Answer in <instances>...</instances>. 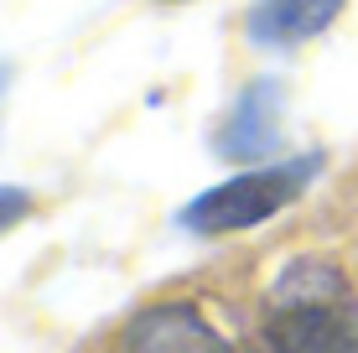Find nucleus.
Returning <instances> with one entry per match:
<instances>
[{
    "mask_svg": "<svg viewBox=\"0 0 358 353\" xmlns=\"http://www.w3.org/2000/svg\"><path fill=\"white\" fill-rule=\"evenodd\" d=\"M120 353H234V343L197 307L162 301V307L135 312V322L120 338Z\"/></svg>",
    "mask_w": 358,
    "mask_h": 353,
    "instance_id": "nucleus-4",
    "label": "nucleus"
},
{
    "mask_svg": "<svg viewBox=\"0 0 358 353\" xmlns=\"http://www.w3.org/2000/svg\"><path fill=\"white\" fill-rule=\"evenodd\" d=\"M270 353H358V291L327 254H296L265 291Z\"/></svg>",
    "mask_w": 358,
    "mask_h": 353,
    "instance_id": "nucleus-1",
    "label": "nucleus"
},
{
    "mask_svg": "<svg viewBox=\"0 0 358 353\" xmlns=\"http://www.w3.org/2000/svg\"><path fill=\"white\" fill-rule=\"evenodd\" d=\"M286 89L275 78H260L229 104L224 125L213 136V151L224 161H270L280 151V136H286Z\"/></svg>",
    "mask_w": 358,
    "mask_h": 353,
    "instance_id": "nucleus-3",
    "label": "nucleus"
},
{
    "mask_svg": "<svg viewBox=\"0 0 358 353\" xmlns=\"http://www.w3.org/2000/svg\"><path fill=\"white\" fill-rule=\"evenodd\" d=\"M27 213H31V192H27V187H10V182H0V234H6L10 224H21Z\"/></svg>",
    "mask_w": 358,
    "mask_h": 353,
    "instance_id": "nucleus-6",
    "label": "nucleus"
},
{
    "mask_svg": "<svg viewBox=\"0 0 358 353\" xmlns=\"http://www.w3.org/2000/svg\"><path fill=\"white\" fill-rule=\"evenodd\" d=\"M348 0H255L244 16V36L260 52H291V47L322 36L343 16Z\"/></svg>",
    "mask_w": 358,
    "mask_h": 353,
    "instance_id": "nucleus-5",
    "label": "nucleus"
},
{
    "mask_svg": "<svg viewBox=\"0 0 358 353\" xmlns=\"http://www.w3.org/2000/svg\"><path fill=\"white\" fill-rule=\"evenodd\" d=\"M6 83H10V73H6V63H0V94H6Z\"/></svg>",
    "mask_w": 358,
    "mask_h": 353,
    "instance_id": "nucleus-7",
    "label": "nucleus"
},
{
    "mask_svg": "<svg viewBox=\"0 0 358 353\" xmlns=\"http://www.w3.org/2000/svg\"><path fill=\"white\" fill-rule=\"evenodd\" d=\"M322 172V156H291V161H270L255 172H239L218 187L197 192L187 208L177 213V224L187 234H234V229H255L280 208H291L301 198V187Z\"/></svg>",
    "mask_w": 358,
    "mask_h": 353,
    "instance_id": "nucleus-2",
    "label": "nucleus"
}]
</instances>
